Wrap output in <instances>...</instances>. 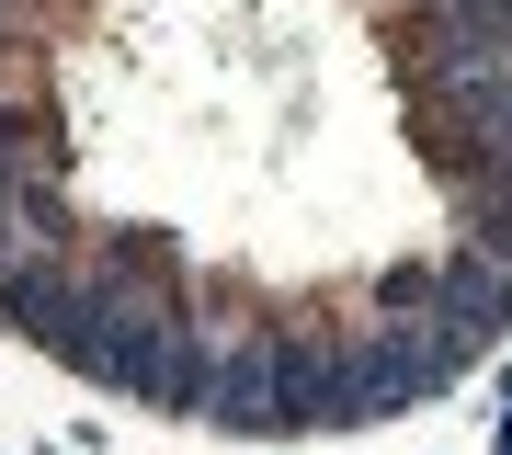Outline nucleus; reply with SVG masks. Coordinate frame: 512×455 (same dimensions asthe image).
<instances>
[{"label": "nucleus", "mask_w": 512, "mask_h": 455, "mask_svg": "<svg viewBox=\"0 0 512 455\" xmlns=\"http://www.w3.org/2000/svg\"><path fill=\"white\" fill-rule=\"evenodd\" d=\"M433 330H444V342H467L478 364H490V353L512 342V273H501L490 251H478L467 228L433 251Z\"/></svg>", "instance_id": "f257e3e1"}, {"label": "nucleus", "mask_w": 512, "mask_h": 455, "mask_svg": "<svg viewBox=\"0 0 512 455\" xmlns=\"http://www.w3.org/2000/svg\"><path fill=\"white\" fill-rule=\"evenodd\" d=\"M433 308V262H387L376 273V319H421Z\"/></svg>", "instance_id": "f03ea898"}, {"label": "nucleus", "mask_w": 512, "mask_h": 455, "mask_svg": "<svg viewBox=\"0 0 512 455\" xmlns=\"http://www.w3.org/2000/svg\"><path fill=\"white\" fill-rule=\"evenodd\" d=\"M467 239H478V251L512 273V205H467Z\"/></svg>", "instance_id": "7ed1b4c3"}]
</instances>
